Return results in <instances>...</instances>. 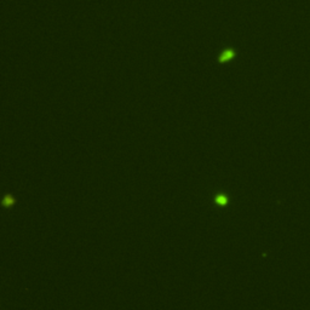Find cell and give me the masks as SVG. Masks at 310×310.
<instances>
[{
  "label": "cell",
  "mask_w": 310,
  "mask_h": 310,
  "mask_svg": "<svg viewBox=\"0 0 310 310\" xmlns=\"http://www.w3.org/2000/svg\"><path fill=\"white\" fill-rule=\"evenodd\" d=\"M230 57H233V52H225L224 55L222 56V59H223V61H225V59H229Z\"/></svg>",
  "instance_id": "7a4b0ae2"
},
{
  "label": "cell",
  "mask_w": 310,
  "mask_h": 310,
  "mask_svg": "<svg viewBox=\"0 0 310 310\" xmlns=\"http://www.w3.org/2000/svg\"><path fill=\"white\" fill-rule=\"evenodd\" d=\"M13 204H15V198L12 196V195H5L4 196V199H3V206H5V207H11V206H13Z\"/></svg>",
  "instance_id": "6da1fadb"
}]
</instances>
